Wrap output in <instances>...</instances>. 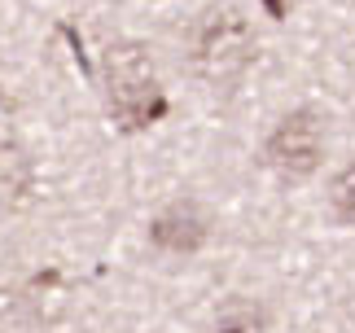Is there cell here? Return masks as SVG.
I'll list each match as a JSON object with an SVG mask.
<instances>
[{
  "label": "cell",
  "instance_id": "1",
  "mask_svg": "<svg viewBox=\"0 0 355 333\" xmlns=\"http://www.w3.org/2000/svg\"><path fill=\"white\" fill-rule=\"evenodd\" d=\"M101 92L105 114L119 132H145L167 114V92L141 40H110L101 49Z\"/></svg>",
  "mask_w": 355,
  "mask_h": 333
},
{
  "label": "cell",
  "instance_id": "2",
  "mask_svg": "<svg viewBox=\"0 0 355 333\" xmlns=\"http://www.w3.org/2000/svg\"><path fill=\"white\" fill-rule=\"evenodd\" d=\"M254 31L245 13L233 5L202 9L189 26V66L207 88H233V83L254 66Z\"/></svg>",
  "mask_w": 355,
  "mask_h": 333
},
{
  "label": "cell",
  "instance_id": "3",
  "mask_svg": "<svg viewBox=\"0 0 355 333\" xmlns=\"http://www.w3.org/2000/svg\"><path fill=\"white\" fill-rule=\"evenodd\" d=\"M324 158V123L316 110H290L263 141V162L281 180H307Z\"/></svg>",
  "mask_w": 355,
  "mask_h": 333
},
{
  "label": "cell",
  "instance_id": "4",
  "mask_svg": "<svg viewBox=\"0 0 355 333\" xmlns=\"http://www.w3.org/2000/svg\"><path fill=\"white\" fill-rule=\"evenodd\" d=\"M211 237V215L198 198H175L149 219V246L162 255H198Z\"/></svg>",
  "mask_w": 355,
  "mask_h": 333
},
{
  "label": "cell",
  "instance_id": "5",
  "mask_svg": "<svg viewBox=\"0 0 355 333\" xmlns=\"http://www.w3.org/2000/svg\"><path fill=\"white\" fill-rule=\"evenodd\" d=\"M35 198V158L13 136H0V215L26 211Z\"/></svg>",
  "mask_w": 355,
  "mask_h": 333
},
{
  "label": "cell",
  "instance_id": "6",
  "mask_svg": "<svg viewBox=\"0 0 355 333\" xmlns=\"http://www.w3.org/2000/svg\"><path fill=\"white\" fill-rule=\"evenodd\" d=\"M263 329H268V316L254 302H228L202 333H263Z\"/></svg>",
  "mask_w": 355,
  "mask_h": 333
},
{
  "label": "cell",
  "instance_id": "7",
  "mask_svg": "<svg viewBox=\"0 0 355 333\" xmlns=\"http://www.w3.org/2000/svg\"><path fill=\"white\" fill-rule=\"evenodd\" d=\"M329 206H334V215L343 219V224L355 228V158L334 176V185H329Z\"/></svg>",
  "mask_w": 355,
  "mask_h": 333
},
{
  "label": "cell",
  "instance_id": "8",
  "mask_svg": "<svg viewBox=\"0 0 355 333\" xmlns=\"http://www.w3.org/2000/svg\"><path fill=\"white\" fill-rule=\"evenodd\" d=\"M285 5H290V0H263V9L272 13V18H281V13H285Z\"/></svg>",
  "mask_w": 355,
  "mask_h": 333
}]
</instances>
